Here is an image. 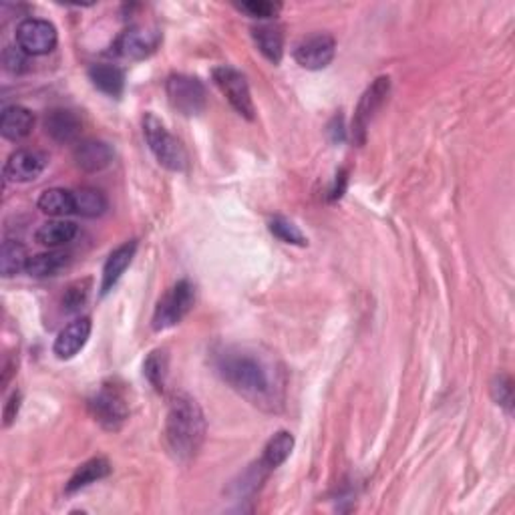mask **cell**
Returning <instances> with one entry per match:
<instances>
[{"instance_id":"cell-1","label":"cell","mask_w":515,"mask_h":515,"mask_svg":"<svg viewBox=\"0 0 515 515\" xmlns=\"http://www.w3.org/2000/svg\"><path fill=\"white\" fill-rule=\"evenodd\" d=\"M215 369L238 395L262 411L274 413L284 405V371L270 354L248 346H226L215 354Z\"/></svg>"},{"instance_id":"cell-2","label":"cell","mask_w":515,"mask_h":515,"mask_svg":"<svg viewBox=\"0 0 515 515\" xmlns=\"http://www.w3.org/2000/svg\"><path fill=\"white\" fill-rule=\"evenodd\" d=\"M205 417L199 403L188 393H173L165 417V441L179 461L194 459L205 439Z\"/></svg>"},{"instance_id":"cell-3","label":"cell","mask_w":515,"mask_h":515,"mask_svg":"<svg viewBox=\"0 0 515 515\" xmlns=\"http://www.w3.org/2000/svg\"><path fill=\"white\" fill-rule=\"evenodd\" d=\"M144 135L155 160L170 171L188 170V152L153 113L144 115Z\"/></svg>"},{"instance_id":"cell-4","label":"cell","mask_w":515,"mask_h":515,"mask_svg":"<svg viewBox=\"0 0 515 515\" xmlns=\"http://www.w3.org/2000/svg\"><path fill=\"white\" fill-rule=\"evenodd\" d=\"M196 302V288L189 280H179L165 292L153 312V328L168 330L186 319Z\"/></svg>"},{"instance_id":"cell-5","label":"cell","mask_w":515,"mask_h":515,"mask_svg":"<svg viewBox=\"0 0 515 515\" xmlns=\"http://www.w3.org/2000/svg\"><path fill=\"white\" fill-rule=\"evenodd\" d=\"M212 77H214L215 85L220 87L222 93L226 95L230 105L234 107L242 118H246L248 121H254L256 107L252 101L250 85H248V79L244 77V74L238 69H234V66L222 65V66H215V69L212 71Z\"/></svg>"},{"instance_id":"cell-6","label":"cell","mask_w":515,"mask_h":515,"mask_svg":"<svg viewBox=\"0 0 515 515\" xmlns=\"http://www.w3.org/2000/svg\"><path fill=\"white\" fill-rule=\"evenodd\" d=\"M165 93L173 109L194 118L205 109V87L197 77L189 74H170L165 81Z\"/></svg>"},{"instance_id":"cell-7","label":"cell","mask_w":515,"mask_h":515,"mask_svg":"<svg viewBox=\"0 0 515 515\" xmlns=\"http://www.w3.org/2000/svg\"><path fill=\"white\" fill-rule=\"evenodd\" d=\"M89 411L107 431H119L129 417V406L121 390L115 385H103L89 401Z\"/></svg>"},{"instance_id":"cell-8","label":"cell","mask_w":515,"mask_h":515,"mask_svg":"<svg viewBox=\"0 0 515 515\" xmlns=\"http://www.w3.org/2000/svg\"><path fill=\"white\" fill-rule=\"evenodd\" d=\"M161 45V32L153 27H129L115 39L113 51L121 59L144 61Z\"/></svg>"},{"instance_id":"cell-9","label":"cell","mask_w":515,"mask_h":515,"mask_svg":"<svg viewBox=\"0 0 515 515\" xmlns=\"http://www.w3.org/2000/svg\"><path fill=\"white\" fill-rule=\"evenodd\" d=\"M388 91H390V79L379 77L362 93L359 105H356L354 118H353V137L359 145H362L364 141H367V131H369L371 121L375 119L380 105L385 103V99L388 97Z\"/></svg>"},{"instance_id":"cell-10","label":"cell","mask_w":515,"mask_h":515,"mask_svg":"<svg viewBox=\"0 0 515 515\" xmlns=\"http://www.w3.org/2000/svg\"><path fill=\"white\" fill-rule=\"evenodd\" d=\"M57 29L53 22L43 19H24L16 27V45L29 57L48 55L57 47Z\"/></svg>"},{"instance_id":"cell-11","label":"cell","mask_w":515,"mask_h":515,"mask_svg":"<svg viewBox=\"0 0 515 515\" xmlns=\"http://www.w3.org/2000/svg\"><path fill=\"white\" fill-rule=\"evenodd\" d=\"M336 55V40L328 32H317L302 39L301 43L294 47V59L309 71H320L327 69Z\"/></svg>"},{"instance_id":"cell-12","label":"cell","mask_w":515,"mask_h":515,"mask_svg":"<svg viewBox=\"0 0 515 515\" xmlns=\"http://www.w3.org/2000/svg\"><path fill=\"white\" fill-rule=\"evenodd\" d=\"M48 157L37 149H16L4 163V179L13 184H29L45 171Z\"/></svg>"},{"instance_id":"cell-13","label":"cell","mask_w":515,"mask_h":515,"mask_svg":"<svg viewBox=\"0 0 515 515\" xmlns=\"http://www.w3.org/2000/svg\"><path fill=\"white\" fill-rule=\"evenodd\" d=\"M74 165L85 173H97L109 168L113 161V149L109 144L99 139H85L74 145Z\"/></svg>"},{"instance_id":"cell-14","label":"cell","mask_w":515,"mask_h":515,"mask_svg":"<svg viewBox=\"0 0 515 515\" xmlns=\"http://www.w3.org/2000/svg\"><path fill=\"white\" fill-rule=\"evenodd\" d=\"M89 336H91V319L89 317L74 319L73 322L66 324V327L59 332V336L55 338L53 353L57 354V359L69 361L74 354L81 353V348L87 345Z\"/></svg>"},{"instance_id":"cell-15","label":"cell","mask_w":515,"mask_h":515,"mask_svg":"<svg viewBox=\"0 0 515 515\" xmlns=\"http://www.w3.org/2000/svg\"><path fill=\"white\" fill-rule=\"evenodd\" d=\"M135 252H137V242L135 240H129V242L115 248V250L109 254V258H107V262L103 266L101 296H107L115 286H118V282L121 280L123 274L127 272L133 258H135Z\"/></svg>"},{"instance_id":"cell-16","label":"cell","mask_w":515,"mask_h":515,"mask_svg":"<svg viewBox=\"0 0 515 515\" xmlns=\"http://www.w3.org/2000/svg\"><path fill=\"white\" fill-rule=\"evenodd\" d=\"M83 123L77 113L69 109H51L45 118V131L57 144H74L79 139Z\"/></svg>"},{"instance_id":"cell-17","label":"cell","mask_w":515,"mask_h":515,"mask_svg":"<svg viewBox=\"0 0 515 515\" xmlns=\"http://www.w3.org/2000/svg\"><path fill=\"white\" fill-rule=\"evenodd\" d=\"M252 39L266 59L278 65L284 55V32L276 22H260L252 27Z\"/></svg>"},{"instance_id":"cell-18","label":"cell","mask_w":515,"mask_h":515,"mask_svg":"<svg viewBox=\"0 0 515 515\" xmlns=\"http://www.w3.org/2000/svg\"><path fill=\"white\" fill-rule=\"evenodd\" d=\"M32 127H35V115L27 107L11 105L0 115V133L4 139L14 141V144L29 137Z\"/></svg>"},{"instance_id":"cell-19","label":"cell","mask_w":515,"mask_h":515,"mask_svg":"<svg viewBox=\"0 0 515 515\" xmlns=\"http://www.w3.org/2000/svg\"><path fill=\"white\" fill-rule=\"evenodd\" d=\"M111 473V465L103 457H95V459H89L77 467V471L73 473V477L69 479V484H66V493H74V492H81V489H85L89 485L97 484V481L105 479L107 476Z\"/></svg>"},{"instance_id":"cell-20","label":"cell","mask_w":515,"mask_h":515,"mask_svg":"<svg viewBox=\"0 0 515 515\" xmlns=\"http://www.w3.org/2000/svg\"><path fill=\"white\" fill-rule=\"evenodd\" d=\"M89 79L95 89L109 97H119L123 93V87H126V73L115 65H93L89 69Z\"/></svg>"},{"instance_id":"cell-21","label":"cell","mask_w":515,"mask_h":515,"mask_svg":"<svg viewBox=\"0 0 515 515\" xmlns=\"http://www.w3.org/2000/svg\"><path fill=\"white\" fill-rule=\"evenodd\" d=\"M77 223L66 222V220H55L45 222L43 226H39L35 231V240L45 248H59L73 242V238L77 236Z\"/></svg>"},{"instance_id":"cell-22","label":"cell","mask_w":515,"mask_h":515,"mask_svg":"<svg viewBox=\"0 0 515 515\" xmlns=\"http://www.w3.org/2000/svg\"><path fill=\"white\" fill-rule=\"evenodd\" d=\"M292 450H294L292 433H288V431H278V433L274 435L268 443H266L260 463L268 471L278 469L282 463H286V459L290 457V453H292Z\"/></svg>"},{"instance_id":"cell-23","label":"cell","mask_w":515,"mask_h":515,"mask_svg":"<svg viewBox=\"0 0 515 515\" xmlns=\"http://www.w3.org/2000/svg\"><path fill=\"white\" fill-rule=\"evenodd\" d=\"M69 264V256L63 252H43L37 256L29 258L27 264V274L32 278H48V276H57L61 270L66 268Z\"/></svg>"},{"instance_id":"cell-24","label":"cell","mask_w":515,"mask_h":515,"mask_svg":"<svg viewBox=\"0 0 515 515\" xmlns=\"http://www.w3.org/2000/svg\"><path fill=\"white\" fill-rule=\"evenodd\" d=\"M74 196V214L83 215V218H101L107 212V197L103 192L95 188H79L73 192Z\"/></svg>"},{"instance_id":"cell-25","label":"cell","mask_w":515,"mask_h":515,"mask_svg":"<svg viewBox=\"0 0 515 515\" xmlns=\"http://www.w3.org/2000/svg\"><path fill=\"white\" fill-rule=\"evenodd\" d=\"M29 254L27 248L16 240H6L3 244V250H0V274L4 278H13L16 274L27 272L29 264Z\"/></svg>"},{"instance_id":"cell-26","label":"cell","mask_w":515,"mask_h":515,"mask_svg":"<svg viewBox=\"0 0 515 515\" xmlns=\"http://www.w3.org/2000/svg\"><path fill=\"white\" fill-rule=\"evenodd\" d=\"M39 210L48 215H55V218H61V215L74 214V196L69 189L63 188H51L47 192L40 194L39 197Z\"/></svg>"},{"instance_id":"cell-27","label":"cell","mask_w":515,"mask_h":515,"mask_svg":"<svg viewBox=\"0 0 515 515\" xmlns=\"http://www.w3.org/2000/svg\"><path fill=\"white\" fill-rule=\"evenodd\" d=\"M168 371H170L168 353L161 351V348H157V351L149 353V356L144 362V375L147 377V380L152 383V387L157 390V393H161L163 387H165Z\"/></svg>"},{"instance_id":"cell-28","label":"cell","mask_w":515,"mask_h":515,"mask_svg":"<svg viewBox=\"0 0 515 515\" xmlns=\"http://www.w3.org/2000/svg\"><path fill=\"white\" fill-rule=\"evenodd\" d=\"M268 228L272 234L278 240H282L284 244H292V246H301V248L309 246V240H306V236L301 230H298V226H294V222H290L288 218H284V215H274L268 223Z\"/></svg>"},{"instance_id":"cell-29","label":"cell","mask_w":515,"mask_h":515,"mask_svg":"<svg viewBox=\"0 0 515 515\" xmlns=\"http://www.w3.org/2000/svg\"><path fill=\"white\" fill-rule=\"evenodd\" d=\"M89 288H91V282L89 280H81V282H74L69 288H66L65 298H63V306L66 312H74L83 309V304L87 302V296H89Z\"/></svg>"},{"instance_id":"cell-30","label":"cell","mask_w":515,"mask_h":515,"mask_svg":"<svg viewBox=\"0 0 515 515\" xmlns=\"http://www.w3.org/2000/svg\"><path fill=\"white\" fill-rule=\"evenodd\" d=\"M238 8L248 16H252V19L268 21L280 13L282 6L278 3H266V0H250V3L238 4Z\"/></svg>"},{"instance_id":"cell-31","label":"cell","mask_w":515,"mask_h":515,"mask_svg":"<svg viewBox=\"0 0 515 515\" xmlns=\"http://www.w3.org/2000/svg\"><path fill=\"white\" fill-rule=\"evenodd\" d=\"M492 397L497 405H502L505 411H511L513 406V383L508 375H497L492 383Z\"/></svg>"},{"instance_id":"cell-32","label":"cell","mask_w":515,"mask_h":515,"mask_svg":"<svg viewBox=\"0 0 515 515\" xmlns=\"http://www.w3.org/2000/svg\"><path fill=\"white\" fill-rule=\"evenodd\" d=\"M27 63H29V55L24 53L19 45L4 48L3 65L8 73L21 74L22 71H27Z\"/></svg>"},{"instance_id":"cell-33","label":"cell","mask_w":515,"mask_h":515,"mask_svg":"<svg viewBox=\"0 0 515 515\" xmlns=\"http://www.w3.org/2000/svg\"><path fill=\"white\" fill-rule=\"evenodd\" d=\"M19 409H21V393L16 390V393H13V397L8 398V403L4 406V427L13 425L16 415H19Z\"/></svg>"}]
</instances>
